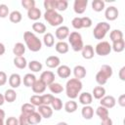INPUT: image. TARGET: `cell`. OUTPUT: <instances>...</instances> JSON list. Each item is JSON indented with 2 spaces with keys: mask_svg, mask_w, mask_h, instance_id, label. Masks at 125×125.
Wrapping results in <instances>:
<instances>
[{
  "mask_svg": "<svg viewBox=\"0 0 125 125\" xmlns=\"http://www.w3.org/2000/svg\"><path fill=\"white\" fill-rule=\"evenodd\" d=\"M19 125H29L28 116L23 113H21L20 118H19Z\"/></svg>",
  "mask_w": 125,
  "mask_h": 125,
  "instance_id": "cell-49",
  "label": "cell"
},
{
  "mask_svg": "<svg viewBox=\"0 0 125 125\" xmlns=\"http://www.w3.org/2000/svg\"><path fill=\"white\" fill-rule=\"evenodd\" d=\"M6 125H19V120L14 116L8 117L6 120Z\"/></svg>",
  "mask_w": 125,
  "mask_h": 125,
  "instance_id": "cell-51",
  "label": "cell"
},
{
  "mask_svg": "<svg viewBox=\"0 0 125 125\" xmlns=\"http://www.w3.org/2000/svg\"><path fill=\"white\" fill-rule=\"evenodd\" d=\"M110 28V25L109 23L107 22H99L97 23V25L95 26L94 30H93V34H94V37L98 40H102L104 38L106 32L109 30Z\"/></svg>",
  "mask_w": 125,
  "mask_h": 125,
  "instance_id": "cell-6",
  "label": "cell"
},
{
  "mask_svg": "<svg viewBox=\"0 0 125 125\" xmlns=\"http://www.w3.org/2000/svg\"><path fill=\"white\" fill-rule=\"evenodd\" d=\"M118 104L120 106L124 107L125 106V94H122L119 98H118Z\"/></svg>",
  "mask_w": 125,
  "mask_h": 125,
  "instance_id": "cell-53",
  "label": "cell"
},
{
  "mask_svg": "<svg viewBox=\"0 0 125 125\" xmlns=\"http://www.w3.org/2000/svg\"><path fill=\"white\" fill-rule=\"evenodd\" d=\"M38 112L43 118L46 119L50 118L53 115V109L49 105H45V104H41L38 106Z\"/></svg>",
  "mask_w": 125,
  "mask_h": 125,
  "instance_id": "cell-11",
  "label": "cell"
},
{
  "mask_svg": "<svg viewBox=\"0 0 125 125\" xmlns=\"http://www.w3.org/2000/svg\"><path fill=\"white\" fill-rule=\"evenodd\" d=\"M56 2L57 0H45L44 1V7L46 11L48 10H55L56 11Z\"/></svg>",
  "mask_w": 125,
  "mask_h": 125,
  "instance_id": "cell-44",
  "label": "cell"
},
{
  "mask_svg": "<svg viewBox=\"0 0 125 125\" xmlns=\"http://www.w3.org/2000/svg\"><path fill=\"white\" fill-rule=\"evenodd\" d=\"M93 101V96L90 93L84 92L79 96V102L83 105H89Z\"/></svg>",
  "mask_w": 125,
  "mask_h": 125,
  "instance_id": "cell-19",
  "label": "cell"
},
{
  "mask_svg": "<svg viewBox=\"0 0 125 125\" xmlns=\"http://www.w3.org/2000/svg\"><path fill=\"white\" fill-rule=\"evenodd\" d=\"M81 21H82V27H90L92 25V20L89 17H83L81 18Z\"/></svg>",
  "mask_w": 125,
  "mask_h": 125,
  "instance_id": "cell-50",
  "label": "cell"
},
{
  "mask_svg": "<svg viewBox=\"0 0 125 125\" xmlns=\"http://www.w3.org/2000/svg\"><path fill=\"white\" fill-rule=\"evenodd\" d=\"M81 114H82L83 118H85L87 120H90V119H92V117L94 115V109L90 105H84V107L82 108Z\"/></svg>",
  "mask_w": 125,
  "mask_h": 125,
  "instance_id": "cell-23",
  "label": "cell"
},
{
  "mask_svg": "<svg viewBox=\"0 0 125 125\" xmlns=\"http://www.w3.org/2000/svg\"><path fill=\"white\" fill-rule=\"evenodd\" d=\"M66 96L70 99H75L82 90V82L76 78H71L66 82L65 85Z\"/></svg>",
  "mask_w": 125,
  "mask_h": 125,
  "instance_id": "cell-2",
  "label": "cell"
},
{
  "mask_svg": "<svg viewBox=\"0 0 125 125\" xmlns=\"http://www.w3.org/2000/svg\"><path fill=\"white\" fill-rule=\"evenodd\" d=\"M54 96L53 95H50V94H46V95H43L41 96V99H42V104H45V105H49L52 104L53 100H54Z\"/></svg>",
  "mask_w": 125,
  "mask_h": 125,
  "instance_id": "cell-42",
  "label": "cell"
},
{
  "mask_svg": "<svg viewBox=\"0 0 125 125\" xmlns=\"http://www.w3.org/2000/svg\"><path fill=\"white\" fill-rule=\"evenodd\" d=\"M60 62H61V61H60L59 57H57V56H50L46 60V65L50 68H55V67L59 66Z\"/></svg>",
  "mask_w": 125,
  "mask_h": 125,
  "instance_id": "cell-17",
  "label": "cell"
},
{
  "mask_svg": "<svg viewBox=\"0 0 125 125\" xmlns=\"http://www.w3.org/2000/svg\"><path fill=\"white\" fill-rule=\"evenodd\" d=\"M32 29L37 33H44L46 31V26L42 22H34L32 24Z\"/></svg>",
  "mask_w": 125,
  "mask_h": 125,
  "instance_id": "cell-40",
  "label": "cell"
},
{
  "mask_svg": "<svg viewBox=\"0 0 125 125\" xmlns=\"http://www.w3.org/2000/svg\"><path fill=\"white\" fill-rule=\"evenodd\" d=\"M119 78L122 81H125V66L121 67V69L119 70Z\"/></svg>",
  "mask_w": 125,
  "mask_h": 125,
  "instance_id": "cell-54",
  "label": "cell"
},
{
  "mask_svg": "<svg viewBox=\"0 0 125 125\" xmlns=\"http://www.w3.org/2000/svg\"><path fill=\"white\" fill-rule=\"evenodd\" d=\"M14 64H15L18 68L23 69V68L26 66L27 62H26V60H25L23 57H16V58L14 59Z\"/></svg>",
  "mask_w": 125,
  "mask_h": 125,
  "instance_id": "cell-31",
  "label": "cell"
},
{
  "mask_svg": "<svg viewBox=\"0 0 125 125\" xmlns=\"http://www.w3.org/2000/svg\"><path fill=\"white\" fill-rule=\"evenodd\" d=\"M82 57L86 60H90L94 57V49L91 45H86L82 49Z\"/></svg>",
  "mask_w": 125,
  "mask_h": 125,
  "instance_id": "cell-22",
  "label": "cell"
},
{
  "mask_svg": "<svg viewBox=\"0 0 125 125\" xmlns=\"http://www.w3.org/2000/svg\"><path fill=\"white\" fill-rule=\"evenodd\" d=\"M105 94V89L103 86H97L93 89V96L97 100H101L104 97Z\"/></svg>",
  "mask_w": 125,
  "mask_h": 125,
  "instance_id": "cell-25",
  "label": "cell"
},
{
  "mask_svg": "<svg viewBox=\"0 0 125 125\" xmlns=\"http://www.w3.org/2000/svg\"><path fill=\"white\" fill-rule=\"evenodd\" d=\"M21 5L24 9H26L27 11L34 8L35 7V1L34 0H22L21 1Z\"/></svg>",
  "mask_w": 125,
  "mask_h": 125,
  "instance_id": "cell-46",
  "label": "cell"
},
{
  "mask_svg": "<svg viewBox=\"0 0 125 125\" xmlns=\"http://www.w3.org/2000/svg\"><path fill=\"white\" fill-rule=\"evenodd\" d=\"M21 83V76L18 74V73H13L10 78H9V84L12 88H18L20 87Z\"/></svg>",
  "mask_w": 125,
  "mask_h": 125,
  "instance_id": "cell-16",
  "label": "cell"
},
{
  "mask_svg": "<svg viewBox=\"0 0 125 125\" xmlns=\"http://www.w3.org/2000/svg\"><path fill=\"white\" fill-rule=\"evenodd\" d=\"M0 125H4V122H3L2 119H0Z\"/></svg>",
  "mask_w": 125,
  "mask_h": 125,
  "instance_id": "cell-60",
  "label": "cell"
},
{
  "mask_svg": "<svg viewBox=\"0 0 125 125\" xmlns=\"http://www.w3.org/2000/svg\"><path fill=\"white\" fill-rule=\"evenodd\" d=\"M44 19L52 25V26H58L61 23L63 22V18L59 13H57L55 10H48L44 14Z\"/></svg>",
  "mask_w": 125,
  "mask_h": 125,
  "instance_id": "cell-4",
  "label": "cell"
},
{
  "mask_svg": "<svg viewBox=\"0 0 125 125\" xmlns=\"http://www.w3.org/2000/svg\"><path fill=\"white\" fill-rule=\"evenodd\" d=\"M111 49H112L114 52H116V53L122 52V51L125 49V42H124V39H121V40L112 42Z\"/></svg>",
  "mask_w": 125,
  "mask_h": 125,
  "instance_id": "cell-27",
  "label": "cell"
},
{
  "mask_svg": "<svg viewBox=\"0 0 125 125\" xmlns=\"http://www.w3.org/2000/svg\"><path fill=\"white\" fill-rule=\"evenodd\" d=\"M40 80H42L46 85H50L52 83H54L55 81V74L50 71V70H47V71H44L42 72L41 76H40Z\"/></svg>",
  "mask_w": 125,
  "mask_h": 125,
  "instance_id": "cell-10",
  "label": "cell"
},
{
  "mask_svg": "<svg viewBox=\"0 0 125 125\" xmlns=\"http://www.w3.org/2000/svg\"><path fill=\"white\" fill-rule=\"evenodd\" d=\"M7 82V74L4 71H0V86L5 85Z\"/></svg>",
  "mask_w": 125,
  "mask_h": 125,
  "instance_id": "cell-52",
  "label": "cell"
},
{
  "mask_svg": "<svg viewBox=\"0 0 125 125\" xmlns=\"http://www.w3.org/2000/svg\"><path fill=\"white\" fill-rule=\"evenodd\" d=\"M43 41H44V44L47 46V47H52L54 46V43H55V40H54V36L52 33L48 32L44 35L43 37Z\"/></svg>",
  "mask_w": 125,
  "mask_h": 125,
  "instance_id": "cell-38",
  "label": "cell"
},
{
  "mask_svg": "<svg viewBox=\"0 0 125 125\" xmlns=\"http://www.w3.org/2000/svg\"><path fill=\"white\" fill-rule=\"evenodd\" d=\"M28 67L31 71H34V72H38L42 69V63L38 61H31L29 63H28Z\"/></svg>",
  "mask_w": 125,
  "mask_h": 125,
  "instance_id": "cell-37",
  "label": "cell"
},
{
  "mask_svg": "<svg viewBox=\"0 0 125 125\" xmlns=\"http://www.w3.org/2000/svg\"><path fill=\"white\" fill-rule=\"evenodd\" d=\"M101 125H112V120H111L109 117H107V118L102 120Z\"/></svg>",
  "mask_w": 125,
  "mask_h": 125,
  "instance_id": "cell-55",
  "label": "cell"
},
{
  "mask_svg": "<svg viewBox=\"0 0 125 125\" xmlns=\"http://www.w3.org/2000/svg\"><path fill=\"white\" fill-rule=\"evenodd\" d=\"M56 51L59 54H66L68 52V44L64 41H60L56 44Z\"/></svg>",
  "mask_w": 125,
  "mask_h": 125,
  "instance_id": "cell-24",
  "label": "cell"
},
{
  "mask_svg": "<svg viewBox=\"0 0 125 125\" xmlns=\"http://www.w3.org/2000/svg\"><path fill=\"white\" fill-rule=\"evenodd\" d=\"M4 99H5V101L8 102V103H13V102H15L16 99H17V93H16V91H15L14 89H9V90H7V91L5 92V94H4Z\"/></svg>",
  "mask_w": 125,
  "mask_h": 125,
  "instance_id": "cell-26",
  "label": "cell"
},
{
  "mask_svg": "<svg viewBox=\"0 0 125 125\" xmlns=\"http://www.w3.org/2000/svg\"><path fill=\"white\" fill-rule=\"evenodd\" d=\"M25 52V47L22 43L19 42V43H16L14 48H13V53L16 57H22V55L24 54Z\"/></svg>",
  "mask_w": 125,
  "mask_h": 125,
  "instance_id": "cell-21",
  "label": "cell"
},
{
  "mask_svg": "<svg viewBox=\"0 0 125 125\" xmlns=\"http://www.w3.org/2000/svg\"><path fill=\"white\" fill-rule=\"evenodd\" d=\"M115 99L112 96H106L101 99V105L105 107V108H112L115 105Z\"/></svg>",
  "mask_w": 125,
  "mask_h": 125,
  "instance_id": "cell-12",
  "label": "cell"
},
{
  "mask_svg": "<svg viewBox=\"0 0 125 125\" xmlns=\"http://www.w3.org/2000/svg\"><path fill=\"white\" fill-rule=\"evenodd\" d=\"M109 37H110V40L112 42H115V41H118V40L123 39V33L119 29H114L113 31H111Z\"/></svg>",
  "mask_w": 125,
  "mask_h": 125,
  "instance_id": "cell-35",
  "label": "cell"
},
{
  "mask_svg": "<svg viewBox=\"0 0 125 125\" xmlns=\"http://www.w3.org/2000/svg\"><path fill=\"white\" fill-rule=\"evenodd\" d=\"M30 104H33L34 106H39L42 104V99H41V96L39 95H34L30 98Z\"/></svg>",
  "mask_w": 125,
  "mask_h": 125,
  "instance_id": "cell-45",
  "label": "cell"
},
{
  "mask_svg": "<svg viewBox=\"0 0 125 125\" xmlns=\"http://www.w3.org/2000/svg\"><path fill=\"white\" fill-rule=\"evenodd\" d=\"M104 16H105V19L106 20H108V21H114V20H116L118 18L119 12H118L117 8L111 6V7L106 8L105 13H104Z\"/></svg>",
  "mask_w": 125,
  "mask_h": 125,
  "instance_id": "cell-9",
  "label": "cell"
},
{
  "mask_svg": "<svg viewBox=\"0 0 125 125\" xmlns=\"http://www.w3.org/2000/svg\"><path fill=\"white\" fill-rule=\"evenodd\" d=\"M41 119H42V116L39 114V112H36V111H34V112L31 113L30 115H28V122H29V125L38 124V123L41 122Z\"/></svg>",
  "mask_w": 125,
  "mask_h": 125,
  "instance_id": "cell-28",
  "label": "cell"
},
{
  "mask_svg": "<svg viewBox=\"0 0 125 125\" xmlns=\"http://www.w3.org/2000/svg\"><path fill=\"white\" fill-rule=\"evenodd\" d=\"M64 109L67 113H72L77 109V104L74 101H68L64 104Z\"/></svg>",
  "mask_w": 125,
  "mask_h": 125,
  "instance_id": "cell-32",
  "label": "cell"
},
{
  "mask_svg": "<svg viewBox=\"0 0 125 125\" xmlns=\"http://www.w3.org/2000/svg\"><path fill=\"white\" fill-rule=\"evenodd\" d=\"M88 0H75L73 4V10L76 14H83L87 8Z\"/></svg>",
  "mask_w": 125,
  "mask_h": 125,
  "instance_id": "cell-8",
  "label": "cell"
},
{
  "mask_svg": "<svg viewBox=\"0 0 125 125\" xmlns=\"http://www.w3.org/2000/svg\"><path fill=\"white\" fill-rule=\"evenodd\" d=\"M73 74L76 79L80 80L86 76V68L82 65H76L73 69Z\"/></svg>",
  "mask_w": 125,
  "mask_h": 125,
  "instance_id": "cell-18",
  "label": "cell"
},
{
  "mask_svg": "<svg viewBox=\"0 0 125 125\" xmlns=\"http://www.w3.org/2000/svg\"><path fill=\"white\" fill-rule=\"evenodd\" d=\"M92 8L96 12H101L104 9V2L103 0H94L92 2Z\"/></svg>",
  "mask_w": 125,
  "mask_h": 125,
  "instance_id": "cell-36",
  "label": "cell"
},
{
  "mask_svg": "<svg viewBox=\"0 0 125 125\" xmlns=\"http://www.w3.org/2000/svg\"><path fill=\"white\" fill-rule=\"evenodd\" d=\"M57 73H58L59 77H61V78H68L70 76L71 70L67 65H61V66H59Z\"/></svg>",
  "mask_w": 125,
  "mask_h": 125,
  "instance_id": "cell-15",
  "label": "cell"
},
{
  "mask_svg": "<svg viewBox=\"0 0 125 125\" xmlns=\"http://www.w3.org/2000/svg\"><path fill=\"white\" fill-rule=\"evenodd\" d=\"M111 52V46L107 41H102L96 46V53L99 56H107Z\"/></svg>",
  "mask_w": 125,
  "mask_h": 125,
  "instance_id": "cell-7",
  "label": "cell"
},
{
  "mask_svg": "<svg viewBox=\"0 0 125 125\" xmlns=\"http://www.w3.org/2000/svg\"><path fill=\"white\" fill-rule=\"evenodd\" d=\"M57 125H68L67 123H65V122H59Z\"/></svg>",
  "mask_w": 125,
  "mask_h": 125,
  "instance_id": "cell-59",
  "label": "cell"
},
{
  "mask_svg": "<svg viewBox=\"0 0 125 125\" xmlns=\"http://www.w3.org/2000/svg\"><path fill=\"white\" fill-rule=\"evenodd\" d=\"M5 51H6V49H5V46H4V44H3V43H0V56L4 55Z\"/></svg>",
  "mask_w": 125,
  "mask_h": 125,
  "instance_id": "cell-56",
  "label": "cell"
},
{
  "mask_svg": "<svg viewBox=\"0 0 125 125\" xmlns=\"http://www.w3.org/2000/svg\"><path fill=\"white\" fill-rule=\"evenodd\" d=\"M68 35H69V28L67 26H60L56 30V37L61 41L68 37Z\"/></svg>",
  "mask_w": 125,
  "mask_h": 125,
  "instance_id": "cell-13",
  "label": "cell"
},
{
  "mask_svg": "<svg viewBox=\"0 0 125 125\" xmlns=\"http://www.w3.org/2000/svg\"><path fill=\"white\" fill-rule=\"evenodd\" d=\"M67 6H68V3L65 0H57L56 2V10L58 11H65Z\"/></svg>",
  "mask_w": 125,
  "mask_h": 125,
  "instance_id": "cell-41",
  "label": "cell"
},
{
  "mask_svg": "<svg viewBox=\"0 0 125 125\" xmlns=\"http://www.w3.org/2000/svg\"><path fill=\"white\" fill-rule=\"evenodd\" d=\"M4 118H5V111L3 109H0V119L4 120Z\"/></svg>",
  "mask_w": 125,
  "mask_h": 125,
  "instance_id": "cell-57",
  "label": "cell"
},
{
  "mask_svg": "<svg viewBox=\"0 0 125 125\" xmlns=\"http://www.w3.org/2000/svg\"><path fill=\"white\" fill-rule=\"evenodd\" d=\"M35 111V106L31 104H23L21 105V113L25 114V115H30L31 113H33Z\"/></svg>",
  "mask_w": 125,
  "mask_h": 125,
  "instance_id": "cell-30",
  "label": "cell"
},
{
  "mask_svg": "<svg viewBox=\"0 0 125 125\" xmlns=\"http://www.w3.org/2000/svg\"><path fill=\"white\" fill-rule=\"evenodd\" d=\"M27 17H28V19H30L32 21H37L41 18V11L38 8L34 7L27 11Z\"/></svg>",
  "mask_w": 125,
  "mask_h": 125,
  "instance_id": "cell-20",
  "label": "cell"
},
{
  "mask_svg": "<svg viewBox=\"0 0 125 125\" xmlns=\"http://www.w3.org/2000/svg\"><path fill=\"white\" fill-rule=\"evenodd\" d=\"M21 14L19 11H13L9 16V19L13 23H19L21 21Z\"/></svg>",
  "mask_w": 125,
  "mask_h": 125,
  "instance_id": "cell-34",
  "label": "cell"
},
{
  "mask_svg": "<svg viewBox=\"0 0 125 125\" xmlns=\"http://www.w3.org/2000/svg\"><path fill=\"white\" fill-rule=\"evenodd\" d=\"M5 102V99H4V96L2 94H0V105H2Z\"/></svg>",
  "mask_w": 125,
  "mask_h": 125,
  "instance_id": "cell-58",
  "label": "cell"
},
{
  "mask_svg": "<svg viewBox=\"0 0 125 125\" xmlns=\"http://www.w3.org/2000/svg\"><path fill=\"white\" fill-rule=\"evenodd\" d=\"M96 113H97V115H98L102 120H104V119H105V118L108 117V109L105 108V107H104V106H102V105H100V106L97 108Z\"/></svg>",
  "mask_w": 125,
  "mask_h": 125,
  "instance_id": "cell-33",
  "label": "cell"
},
{
  "mask_svg": "<svg viewBox=\"0 0 125 125\" xmlns=\"http://www.w3.org/2000/svg\"><path fill=\"white\" fill-rule=\"evenodd\" d=\"M23 39H24V42L26 44V47L32 51V52H38L41 50V47H42V42L40 41V39L35 35L33 34L32 32L30 31H25L24 34H23Z\"/></svg>",
  "mask_w": 125,
  "mask_h": 125,
  "instance_id": "cell-1",
  "label": "cell"
},
{
  "mask_svg": "<svg viewBox=\"0 0 125 125\" xmlns=\"http://www.w3.org/2000/svg\"><path fill=\"white\" fill-rule=\"evenodd\" d=\"M68 41L72 47V50L74 52H79L82 51L84 45H83V40H82V36L79 32L73 31L71 33H69L68 35Z\"/></svg>",
  "mask_w": 125,
  "mask_h": 125,
  "instance_id": "cell-5",
  "label": "cell"
},
{
  "mask_svg": "<svg viewBox=\"0 0 125 125\" xmlns=\"http://www.w3.org/2000/svg\"><path fill=\"white\" fill-rule=\"evenodd\" d=\"M51 104H52L53 109H55V110H61L62 107V102L59 98H54V100H53Z\"/></svg>",
  "mask_w": 125,
  "mask_h": 125,
  "instance_id": "cell-43",
  "label": "cell"
},
{
  "mask_svg": "<svg viewBox=\"0 0 125 125\" xmlns=\"http://www.w3.org/2000/svg\"><path fill=\"white\" fill-rule=\"evenodd\" d=\"M9 16V8L7 5L5 4H1L0 5V18L5 19Z\"/></svg>",
  "mask_w": 125,
  "mask_h": 125,
  "instance_id": "cell-47",
  "label": "cell"
},
{
  "mask_svg": "<svg viewBox=\"0 0 125 125\" xmlns=\"http://www.w3.org/2000/svg\"><path fill=\"white\" fill-rule=\"evenodd\" d=\"M71 23H72V26H73L75 29H80V28H82V21H81V18H79V17L74 18V19L72 20Z\"/></svg>",
  "mask_w": 125,
  "mask_h": 125,
  "instance_id": "cell-48",
  "label": "cell"
},
{
  "mask_svg": "<svg viewBox=\"0 0 125 125\" xmlns=\"http://www.w3.org/2000/svg\"><path fill=\"white\" fill-rule=\"evenodd\" d=\"M35 81H36V78L31 73H27L23 77V84L25 87H32L33 84L35 83Z\"/></svg>",
  "mask_w": 125,
  "mask_h": 125,
  "instance_id": "cell-29",
  "label": "cell"
},
{
  "mask_svg": "<svg viewBox=\"0 0 125 125\" xmlns=\"http://www.w3.org/2000/svg\"><path fill=\"white\" fill-rule=\"evenodd\" d=\"M32 88V91L36 94H42L44 93V91L46 90V84L42 81V80H36L35 83L33 84V86L31 87Z\"/></svg>",
  "mask_w": 125,
  "mask_h": 125,
  "instance_id": "cell-14",
  "label": "cell"
},
{
  "mask_svg": "<svg viewBox=\"0 0 125 125\" xmlns=\"http://www.w3.org/2000/svg\"><path fill=\"white\" fill-rule=\"evenodd\" d=\"M111 76H112V67L108 64H104L102 65L100 71L96 74V81L100 86H103Z\"/></svg>",
  "mask_w": 125,
  "mask_h": 125,
  "instance_id": "cell-3",
  "label": "cell"
},
{
  "mask_svg": "<svg viewBox=\"0 0 125 125\" xmlns=\"http://www.w3.org/2000/svg\"><path fill=\"white\" fill-rule=\"evenodd\" d=\"M49 89L54 94H60L63 91V87L60 83H55V82L49 85Z\"/></svg>",
  "mask_w": 125,
  "mask_h": 125,
  "instance_id": "cell-39",
  "label": "cell"
}]
</instances>
